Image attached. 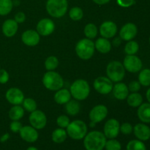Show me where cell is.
<instances>
[{"instance_id": "obj_4", "label": "cell", "mask_w": 150, "mask_h": 150, "mask_svg": "<svg viewBox=\"0 0 150 150\" xmlns=\"http://www.w3.org/2000/svg\"><path fill=\"white\" fill-rule=\"evenodd\" d=\"M95 43L88 38H83L77 42L76 52L78 57L83 60H88L92 57L95 53Z\"/></svg>"}, {"instance_id": "obj_49", "label": "cell", "mask_w": 150, "mask_h": 150, "mask_svg": "<svg viewBox=\"0 0 150 150\" xmlns=\"http://www.w3.org/2000/svg\"><path fill=\"white\" fill-rule=\"evenodd\" d=\"M13 6H18L20 4V1L19 0H13Z\"/></svg>"}, {"instance_id": "obj_2", "label": "cell", "mask_w": 150, "mask_h": 150, "mask_svg": "<svg viewBox=\"0 0 150 150\" xmlns=\"http://www.w3.org/2000/svg\"><path fill=\"white\" fill-rule=\"evenodd\" d=\"M70 92L76 100H84L89 96L90 87L86 81L78 79L72 83Z\"/></svg>"}, {"instance_id": "obj_7", "label": "cell", "mask_w": 150, "mask_h": 150, "mask_svg": "<svg viewBox=\"0 0 150 150\" xmlns=\"http://www.w3.org/2000/svg\"><path fill=\"white\" fill-rule=\"evenodd\" d=\"M106 74L108 78L114 82H120L125 77V69L122 63L119 61H111L106 67Z\"/></svg>"}, {"instance_id": "obj_10", "label": "cell", "mask_w": 150, "mask_h": 150, "mask_svg": "<svg viewBox=\"0 0 150 150\" xmlns=\"http://www.w3.org/2000/svg\"><path fill=\"white\" fill-rule=\"evenodd\" d=\"M103 133L108 139H115L120 132V124L118 120L110 119L104 125Z\"/></svg>"}, {"instance_id": "obj_43", "label": "cell", "mask_w": 150, "mask_h": 150, "mask_svg": "<svg viewBox=\"0 0 150 150\" xmlns=\"http://www.w3.org/2000/svg\"><path fill=\"white\" fill-rule=\"evenodd\" d=\"M117 4L122 7H130L136 3L135 0H117Z\"/></svg>"}, {"instance_id": "obj_25", "label": "cell", "mask_w": 150, "mask_h": 150, "mask_svg": "<svg viewBox=\"0 0 150 150\" xmlns=\"http://www.w3.org/2000/svg\"><path fill=\"white\" fill-rule=\"evenodd\" d=\"M9 117L13 121H18L24 115V109L19 105H13L9 111Z\"/></svg>"}, {"instance_id": "obj_17", "label": "cell", "mask_w": 150, "mask_h": 150, "mask_svg": "<svg viewBox=\"0 0 150 150\" xmlns=\"http://www.w3.org/2000/svg\"><path fill=\"white\" fill-rule=\"evenodd\" d=\"M117 32V26L111 21H106L103 22L100 26V33L101 36L106 39L113 38Z\"/></svg>"}, {"instance_id": "obj_41", "label": "cell", "mask_w": 150, "mask_h": 150, "mask_svg": "<svg viewBox=\"0 0 150 150\" xmlns=\"http://www.w3.org/2000/svg\"><path fill=\"white\" fill-rule=\"evenodd\" d=\"M22 124L18 121H13L10 125V129L13 133H19L20 130L21 129Z\"/></svg>"}, {"instance_id": "obj_3", "label": "cell", "mask_w": 150, "mask_h": 150, "mask_svg": "<svg viewBox=\"0 0 150 150\" xmlns=\"http://www.w3.org/2000/svg\"><path fill=\"white\" fill-rule=\"evenodd\" d=\"M45 7L50 16L59 18L67 13L68 1L67 0H48Z\"/></svg>"}, {"instance_id": "obj_32", "label": "cell", "mask_w": 150, "mask_h": 150, "mask_svg": "<svg viewBox=\"0 0 150 150\" xmlns=\"http://www.w3.org/2000/svg\"><path fill=\"white\" fill-rule=\"evenodd\" d=\"M139 45L136 41L130 40L125 47V52L127 55H135L139 51Z\"/></svg>"}, {"instance_id": "obj_1", "label": "cell", "mask_w": 150, "mask_h": 150, "mask_svg": "<svg viewBox=\"0 0 150 150\" xmlns=\"http://www.w3.org/2000/svg\"><path fill=\"white\" fill-rule=\"evenodd\" d=\"M106 137L100 131H91L83 138V146L86 150H103L105 148Z\"/></svg>"}, {"instance_id": "obj_34", "label": "cell", "mask_w": 150, "mask_h": 150, "mask_svg": "<svg viewBox=\"0 0 150 150\" xmlns=\"http://www.w3.org/2000/svg\"><path fill=\"white\" fill-rule=\"evenodd\" d=\"M59 65V60L55 56L48 57L45 61V69L48 71H53L55 70Z\"/></svg>"}, {"instance_id": "obj_44", "label": "cell", "mask_w": 150, "mask_h": 150, "mask_svg": "<svg viewBox=\"0 0 150 150\" xmlns=\"http://www.w3.org/2000/svg\"><path fill=\"white\" fill-rule=\"evenodd\" d=\"M14 20L17 22L18 23H22L26 21V15L22 12H18L15 15Z\"/></svg>"}, {"instance_id": "obj_30", "label": "cell", "mask_w": 150, "mask_h": 150, "mask_svg": "<svg viewBox=\"0 0 150 150\" xmlns=\"http://www.w3.org/2000/svg\"><path fill=\"white\" fill-rule=\"evenodd\" d=\"M139 82L144 86H150V69H144L140 72Z\"/></svg>"}, {"instance_id": "obj_8", "label": "cell", "mask_w": 150, "mask_h": 150, "mask_svg": "<svg viewBox=\"0 0 150 150\" xmlns=\"http://www.w3.org/2000/svg\"><path fill=\"white\" fill-rule=\"evenodd\" d=\"M29 122L32 127L36 130H41L45 127L47 124V117L45 113L40 110H35L31 112L29 115Z\"/></svg>"}, {"instance_id": "obj_12", "label": "cell", "mask_w": 150, "mask_h": 150, "mask_svg": "<svg viewBox=\"0 0 150 150\" xmlns=\"http://www.w3.org/2000/svg\"><path fill=\"white\" fill-rule=\"evenodd\" d=\"M108 115V108L104 105H98L94 107L89 112L91 122L96 123L102 122Z\"/></svg>"}, {"instance_id": "obj_35", "label": "cell", "mask_w": 150, "mask_h": 150, "mask_svg": "<svg viewBox=\"0 0 150 150\" xmlns=\"http://www.w3.org/2000/svg\"><path fill=\"white\" fill-rule=\"evenodd\" d=\"M69 16L73 21H80L81 19H82L83 16V10H82L81 8L79 7H73L69 11Z\"/></svg>"}, {"instance_id": "obj_21", "label": "cell", "mask_w": 150, "mask_h": 150, "mask_svg": "<svg viewBox=\"0 0 150 150\" xmlns=\"http://www.w3.org/2000/svg\"><path fill=\"white\" fill-rule=\"evenodd\" d=\"M113 95L119 100H124L129 95V89L127 85L122 82H117L113 86Z\"/></svg>"}, {"instance_id": "obj_16", "label": "cell", "mask_w": 150, "mask_h": 150, "mask_svg": "<svg viewBox=\"0 0 150 150\" xmlns=\"http://www.w3.org/2000/svg\"><path fill=\"white\" fill-rule=\"evenodd\" d=\"M21 138L28 143H34L39 137L38 132L32 126H23L19 131Z\"/></svg>"}, {"instance_id": "obj_33", "label": "cell", "mask_w": 150, "mask_h": 150, "mask_svg": "<svg viewBox=\"0 0 150 150\" xmlns=\"http://www.w3.org/2000/svg\"><path fill=\"white\" fill-rule=\"evenodd\" d=\"M126 150H146V147L142 141L131 140L127 144Z\"/></svg>"}, {"instance_id": "obj_42", "label": "cell", "mask_w": 150, "mask_h": 150, "mask_svg": "<svg viewBox=\"0 0 150 150\" xmlns=\"http://www.w3.org/2000/svg\"><path fill=\"white\" fill-rule=\"evenodd\" d=\"M128 89L131 92H137L140 90L141 84L137 81H133L128 85Z\"/></svg>"}, {"instance_id": "obj_27", "label": "cell", "mask_w": 150, "mask_h": 150, "mask_svg": "<svg viewBox=\"0 0 150 150\" xmlns=\"http://www.w3.org/2000/svg\"><path fill=\"white\" fill-rule=\"evenodd\" d=\"M127 102L130 106L136 108L139 107L143 102V98L142 95L138 92H132L130 95H128L127 98Z\"/></svg>"}, {"instance_id": "obj_39", "label": "cell", "mask_w": 150, "mask_h": 150, "mask_svg": "<svg viewBox=\"0 0 150 150\" xmlns=\"http://www.w3.org/2000/svg\"><path fill=\"white\" fill-rule=\"evenodd\" d=\"M133 131V127L128 122L123 123L120 125V132L124 135H130Z\"/></svg>"}, {"instance_id": "obj_13", "label": "cell", "mask_w": 150, "mask_h": 150, "mask_svg": "<svg viewBox=\"0 0 150 150\" xmlns=\"http://www.w3.org/2000/svg\"><path fill=\"white\" fill-rule=\"evenodd\" d=\"M5 98L10 104L13 105L22 104L24 100V95L23 92L18 88L13 87L6 92Z\"/></svg>"}, {"instance_id": "obj_20", "label": "cell", "mask_w": 150, "mask_h": 150, "mask_svg": "<svg viewBox=\"0 0 150 150\" xmlns=\"http://www.w3.org/2000/svg\"><path fill=\"white\" fill-rule=\"evenodd\" d=\"M133 132L139 140L144 142L150 139V128L147 125L142 123L136 125L133 127Z\"/></svg>"}, {"instance_id": "obj_28", "label": "cell", "mask_w": 150, "mask_h": 150, "mask_svg": "<svg viewBox=\"0 0 150 150\" xmlns=\"http://www.w3.org/2000/svg\"><path fill=\"white\" fill-rule=\"evenodd\" d=\"M80 104L76 100H70L65 104V110L67 114L76 116L80 111Z\"/></svg>"}, {"instance_id": "obj_14", "label": "cell", "mask_w": 150, "mask_h": 150, "mask_svg": "<svg viewBox=\"0 0 150 150\" xmlns=\"http://www.w3.org/2000/svg\"><path fill=\"white\" fill-rule=\"evenodd\" d=\"M55 24L50 18H42L37 24V32L42 36H48L54 32Z\"/></svg>"}, {"instance_id": "obj_51", "label": "cell", "mask_w": 150, "mask_h": 150, "mask_svg": "<svg viewBox=\"0 0 150 150\" xmlns=\"http://www.w3.org/2000/svg\"><path fill=\"white\" fill-rule=\"evenodd\" d=\"M149 43H150V38H149Z\"/></svg>"}, {"instance_id": "obj_36", "label": "cell", "mask_w": 150, "mask_h": 150, "mask_svg": "<svg viewBox=\"0 0 150 150\" xmlns=\"http://www.w3.org/2000/svg\"><path fill=\"white\" fill-rule=\"evenodd\" d=\"M22 104H23V109L28 112H32L37 109V103L35 100L32 98H26L23 100Z\"/></svg>"}, {"instance_id": "obj_40", "label": "cell", "mask_w": 150, "mask_h": 150, "mask_svg": "<svg viewBox=\"0 0 150 150\" xmlns=\"http://www.w3.org/2000/svg\"><path fill=\"white\" fill-rule=\"evenodd\" d=\"M10 79V75L8 72L4 69H0V83L4 84L8 82Z\"/></svg>"}, {"instance_id": "obj_15", "label": "cell", "mask_w": 150, "mask_h": 150, "mask_svg": "<svg viewBox=\"0 0 150 150\" xmlns=\"http://www.w3.org/2000/svg\"><path fill=\"white\" fill-rule=\"evenodd\" d=\"M138 33V28L133 23H127L120 31V38L125 41L132 40Z\"/></svg>"}, {"instance_id": "obj_18", "label": "cell", "mask_w": 150, "mask_h": 150, "mask_svg": "<svg viewBox=\"0 0 150 150\" xmlns=\"http://www.w3.org/2000/svg\"><path fill=\"white\" fill-rule=\"evenodd\" d=\"M21 40L22 42L25 45L32 47L35 46L39 43L40 38V35L37 31L29 29V30L25 31L22 34Z\"/></svg>"}, {"instance_id": "obj_29", "label": "cell", "mask_w": 150, "mask_h": 150, "mask_svg": "<svg viewBox=\"0 0 150 150\" xmlns=\"http://www.w3.org/2000/svg\"><path fill=\"white\" fill-rule=\"evenodd\" d=\"M13 7V0H0V16L8 15L12 11Z\"/></svg>"}, {"instance_id": "obj_46", "label": "cell", "mask_w": 150, "mask_h": 150, "mask_svg": "<svg viewBox=\"0 0 150 150\" xmlns=\"http://www.w3.org/2000/svg\"><path fill=\"white\" fill-rule=\"evenodd\" d=\"M95 4H99V5H103V4H107L111 0H92Z\"/></svg>"}, {"instance_id": "obj_23", "label": "cell", "mask_w": 150, "mask_h": 150, "mask_svg": "<svg viewBox=\"0 0 150 150\" xmlns=\"http://www.w3.org/2000/svg\"><path fill=\"white\" fill-rule=\"evenodd\" d=\"M139 120L144 123H150V103H143L139 106L137 111Z\"/></svg>"}, {"instance_id": "obj_6", "label": "cell", "mask_w": 150, "mask_h": 150, "mask_svg": "<svg viewBox=\"0 0 150 150\" xmlns=\"http://www.w3.org/2000/svg\"><path fill=\"white\" fill-rule=\"evenodd\" d=\"M42 83L47 89L51 91H57L62 89L64 85L62 77L57 72L48 71L44 74Z\"/></svg>"}, {"instance_id": "obj_11", "label": "cell", "mask_w": 150, "mask_h": 150, "mask_svg": "<svg viewBox=\"0 0 150 150\" xmlns=\"http://www.w3.org/2000/svg\"><path fill=\"white\" fill-rule=\"evenodd\" d=\"M123 66L125 69L130 73H137L142 68V62L140 59L135 55H127L124 59Z\"/></svg>"}, {"instance_id": "obj_26", "label": "cell", "mask_w": 150, "mask_h": 150, "mask_svg": "<svg viewBox=\"0 0 150 150\" xmlns=\"http://www.w3.org/2000/svg\"><path fill=\"white\" fill-rule=\"evenodd\" d=\"M67 133L64 128H57L53 131L51 134L52 141L56 144H62L67 139Z\"/></svg>"}, {"instance_id": "obj_22", "label": "cell", "mask_w": 150, "mask_h": 150, "mask_svg": "<svg viewBox=\"0 0 150 150\" xmlns=\"http://www.w3.org/2000/svg\"><path fill=\"white\" fill-rule=\"evenodd\" d=\"M71 99L70 92L67 89H60L54 95V100L59 105L66 104Z\"/></svg>"}, {"instance_id": "obj_50", "label": "cell", "mask_w": 150, "mask_h": 150, "mask_svg": "<svg viewBox=\"0 0 150 150\" xmlns=\"http://www.w3.org/2000/svg\"><path fill=\"white\" fill-rule=\"evenodd\" d=\"M26 150H38L37 149L36 147H35V146H29V148H27Z\"/></svg>"}, {"instance_id": "obj_37", "label": "cell", "mask_w": 150, "mask_h": 150, "mask_svg": "<svg viewBox=\"0 0 150 150\" xmlns=\"http://www.w3.org/2000/svg\"><path fill=\"white\" fill-rule=\"evenodd\" d=\"M105 149L106 150H121L122 145L119 141L114 139H111L108 141H106Z\"/></svg>"}, {"instance_id": "obj_38", "label": "cell", "mask_w": 150, "mask_h": 150, "mask_svg": "<svg viewBox=\"0 0 150 150\" xmlns=\"http://www.w3.org/2000/svg\"><path fill=\"white\" fill-rule=\"evenodd\" d=\"M70 119L67 116L60 115L57 119V124L61 128H67V126L70 124Z\"/></svg>"}, {"instance_id": "obj_19", "label": "cell", "mask_w": 150, "mask_h": 150, "mask_svg": "<svg viewBox=\"0 0 150 150\" xmlns=\"http://www.w3.org/2000/svg\"><path fill=\"white\" fill-rule=\"evenodd\" d=\"M18 23L14 19H7L4 21L1 26V31L3 35L7 38H12L18 32Z\"/></svg>"}, {"instance_id": "obj_45", "label": "cell", "mask_w": 150, "mask_h": 150, "mask_svg": "<svg viewBox=\"0 0 150 150\" xmlns=\"http://www.w3.org/2000/svg\"><path fill=\"white\" fill-rule=\"evenodd\" d=\"M9 138H10V134L7 133H4V134H3L2 136H1V138H0V142H1V143L6 142L7 140H8Z\"/></svg>"}, {"instance_id": "obj_24", "label": "cell", "mask_w": 150, "mask_h": 150, "mask_svg": "<svg viewBox=\"0 0 150 150\" xmlns=\"http://www.w3.org/2000/svg\"><path fill=\"white\" fill-rule=\"evenodd\" d=\"M95 47L101 54H108L111 50V43L106 38H100L96 40Z\"/></svg>"}, {"instance_id": "obj_31", "label": "cell", "mask_w": 150, "mask_h": 150, "mask_svg": "<svg viewBox=\"0 0 150 150\" xmlns=\"http://www.w3.org/2000/svg\"><path fill=\"white\" fill-rule=\"evenodd\" d=\"M83 32H84V35L86 38L90 40L94 39L98 35V28L94 23H88L85 26Z\"/></svg>"}, {"instance_id": "obj_47", "label": "cell", "mask_w": 150, "mask_h": 150, "mask_svg": "<svg viewBox=\"0 0 150 150\" xmlns=\"http://www.w3.org/2000/svg\"><path fill=\"white\" fill-rule=\"evenodd\" d=\"M121 38H115V39L114 40V45H115V46H119V45H120V43H121Z\"/></svg>"}, {"instance_id": "obj_9", "label": "cell", "mask_w": 150, "mask_h": 150, "mask_svg": "<svg viewBox=\"0 0 150 150\" xmlns=\"http://www.w3.org/2000/svg\"><path fill=\"white\" fill-rule=\"evenodd\" d=\"M94 88L98 93L101 95H108L112 91V81L105 76H100L97 78L93 83Z\"/></svg>"}, {"instance_id": "obj_48", "label": "cell", "mask_w": 150, "mask_h": 150, "mask_svg": "<svg viewBox=\"0 0 150 150\" xmlns=\"http://www.w3.org/2000/svg\"><path fill=\"white\" fill-rule=\"evenodd\" d=\"M146 99L147 100L149 101V103H150V88L146 91Z\"/></svg>"}, {"instance_id": "obj_5", "label": "cell", "mask_w": 150, "mask_h": 150, "mask_svg": "<svg viewBox=\"0 0 150 150\" xmlns=\"http://www.w3.org/2000/svg\"><path fill=\"white\" fill-rule=\"evenodd\" d=\"M87 126L82 120H74L67 127V133L72 139L81 140L87 133Z\"/></svg>"}]
</instances>
